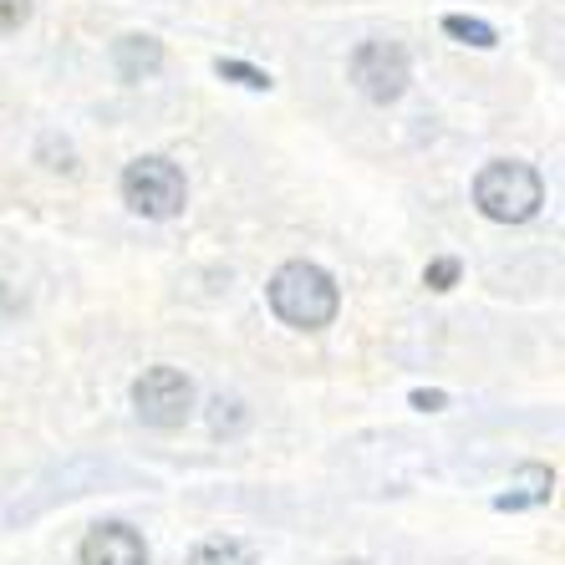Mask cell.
<instances>
[{"instance_id": "6da1fadb", "label": "cell", "mask_w": 565, "mask_h": 565, "mask_svg": "<svg viewBox=\"0 0 565 565\" xmlns=\"http://www.w3.org/2000/svg\"><path fill=\"white\" fill-rule=\"evenodd\" d=\"M265 296H270V311H276L286 327H296V331L331 327V321H337V306H342L337 280H331L321 265H311V260H286L276 276H270Z\"/></svg>"}, {"instance_id": "7a4b0ae2", "label": "cell", "mask_w": 565, "mask_h": 565, "mask_svg": "<svg viewBox=\"0 0 565 565\" xmlns=\"http://www.w3.org/2000/svg\"><path fill=\"white\" fill-rule=\"evenodd\" d=\"M473 204L494 224H525L545 204V184L520 158H494V163H484V169L473 173Z\"/></svg>"}, {"instance_id": "3957f363", "label": "cell", "mask_w": 565, "mask_h": 565, "mask_svg": "<svg viewBox=\"0 0 565 565\" xmlns=\"http://www.w3.org/2000/svg\"><path fill=\"white\" fill-rule=\"evenodd\" d=\"M122 199H128V210H138L143 220H173V214L184 210L189 184H184V173H179V163L148 153V158H138V163H128V173H122Z\"/></svg>"}, {"instance_id": "277c9868", "label": "cell", "mask_w": 565, "mask_h": 565, "mask_svg": "<svg viewBox=\"0 0 565 565\" xmlns=\"http://www.w3.org/2000/svg\"><path fill=\"white\" fill-rule=\"evenodd\" d=\"M132 408L148 428H184L194 413V382L179 367H148L132 382Z\"/></svg>"}, {"instance_id": "5b68a950", "label": "cell", "mask_w": 565, "mask_h": 565, "mask_svg": "<svg viewBox=\"0 0 565 565\" xmlns=\"http://www.w3.org/2000/svg\"><path fill=\"white\" fill-rule=\"evenodd\" d=\"M347 72H352L356 93L372 97V103H397L413 82L408 52L397 41H362L352 52V62H347Z\"/></svg>"}, {"instance_id": "8992f818", "label": "cell", "mask_w": 565, "mask_h": 565, "mask_svg": "<svg viewBox=\"0 0 565 565\" xmlns=\"http://www.w3.org/2000/svg\"><path fill=\"white\" fill-rule=\"evenodd\" d=\"M77 555H82V565H148L143 535H138L132 525H118V520L87 530V540H82Z\"/></svg>"}, {"instance_id": "52a82bcc", "label": "cell", "mask_w": 565, "mask_h": 565, "mask_svg": "<svg viewBox=\"0 0 565 565\" xmlns=\"http://www.w3.org/2000/svg\"><path fill=\"white\" fill-rule=\"evenodd\" d=\"M551 484H555V473L545 469V463H525V469L510 479V489L494 500V510H530V504H545L551 500Z\"/></svg>"}, {"instance_id": "ba28073f", "label": "cell", "mask_w": 565, "mask_h": 565, "mask_svg": "<svg viewBox=\"0 0 565 565\" xmlns=\"http://www.w3.org/2000/svg\"><path fill=\"white\" fill-rule=\"evenodd\" d=\"M113 62H118V72L128 82H143L163 66V46H158L153 36H122L118 46H113Z\"/></svg>"}, {"instance_id": "9c48e42d", "label": "cell", "mask_w": 565, "mask_h": 565, "mask_svg": "<svg viewBox=\"0 0 565 565\" xmlns=\"http://www.w3.org/2000/svg\"><path fill=\"white\" fill-rule=\"evenodd\" d=\"M189 565H255V555L245 551L239 540L214 535V540H199L194 555H189Z\"/></svg>"}, {"instance_id": "30bf717a", "label": "cell", "mask_w": 565, "mask_h": 565, "mask_svg": "<svg viewBox=\"0 0 565 565\" xmlns=\"http://www.w3.org/2000/svg\"><path fill=\"white\" fill-rule=\"evenodd\" d=\"M444 31L454 41H463V46H479V52H489V46H494V26H489V21H479V15H444Z\"/></svg>"}, {"instance_id": "8fae6325", "label": "cell", "mask_w": 565, "mask_h": 565, "mask_svg": "<svg viewBox=\"0 0 565 565\" xmlns=\"http://www.w3.org/2000/svg\"><path fill=\"white\" fill-rule=\"evenodd\" d=\"M214 72H220L224 82H239V87H250V93H270V72H260V66H250V62L220 56V62H214Z\"/></svg>"}, {"instance_id": "7c38bea8", "label": "cell", "mask_w": 565, "mask_h": 565, "mask_svg": "<svg viewBox=\"0 0 565 565\" xmlns=\"http://www.w3.org/2000/svg\"><path fill=\"white\" fill-rule=\"evenodd\" d=\"M423 286H428V290H454V286H459V260H454V255L428 260V265H423Z\"/></svg>"}, {"instance_id": "4fadbf2b", "label": "cell", "mask_w": 565, "mask_h": 565, "mask_svg": "<svg viewBox=\"0 0 565 565\" xmlns=\"http://www.w3.org/2000/svg\"><path fill=\"white\" fill-rule=\"evenodd\" d=\"M26 15H31V0H6V31H21Z\"/></svg>"}, {"instance_id": "5bb4252c", "label": "cell", "mask_w": 565, "mask_h": 565, "mask_svg": "<svg viewBox=\"0 0 565 565\" xmlns=\"http://www.w3.org/2000/svg\"><path fill=\"white\" fill-rule=\"evenodd\" d=\"M444 403H448V397L444 393H428V387H418V393H413V408H423V413H438Z\"/></svg>"}]
</instances>
